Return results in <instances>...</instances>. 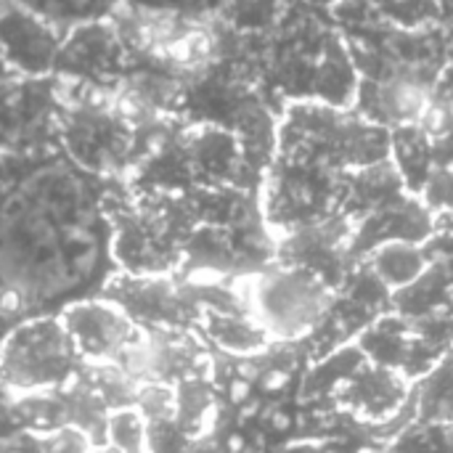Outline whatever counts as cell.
Returning a JSON list of instances; mask_svg holds the SVG:
<instances>
[{
    "mask_svg": "<svg viewBox=\"0 0 453 453\" xmlns=\"http://www.w3.org/2000/svg\"><path fill=\"white\" fill-rule=\"evenodd\" d=\"M252 42L244 58L279 111L289 101L353 106L358 69L324 3L292 0L271 29L252 32Z\"/></svg>",
    "mask_w": 453,
    "mask_h": 453,
    "instance_id": "6da1fadb",
    "label": "cell"
},
{
    "mask_svg": "<svg viewBox=\"0 0 453 453\" xmlns=\"http://www.w3.org/2000/svg\"><path fill=\"white\" fill-rule=\"evenodd\" d=\"M93 212L72 180L45 178L5 223V260L19 287L40 295L74 287L93 265Z\"/></svg>",
    "mask_w": 453,
    "mask_h": 453,
    "instance_id": "7a4b0ae2",
    "label": "cell"
},
{
    "mask_svg": "<svg viewBox=\"0 0 453 453\" xmlns=\"http://www.w3.org/2000/svg\"><path fill=\"white\" fill-rule=\"evenodd\" d=\"M276 154H295L332 170H350L390 157V130L353 106L289 101L279 117Z\"/></svg>",
    "mask_w": 453,
    "mask_h": 453,
    "instance_id": "3957f363",
    "label": "cell"
},
{
    "mask_svg": "<svg viewBox=\"0 0 453 453\" xmlns=\"http://www.w3.org/2000/svg\"><path fill=\"white\" fill-rule=\"evenodd\" d=\"M247 308L273 342L308 337L324 319L334 289L308 268L268 263L265 268L236 279Z\"/></svg>",
    "mask_w": 453,
    "mask_h": 453,
    "instance_id": "277c9868",
    "label": "cell"
},
{
    "mask_svg": "<svg viewBox=\"0 0 453 453\" xmlns=\"http://www.w3.org/2000/svg\"><path fill=\"white\" fill-rule=\"evenodd\" d=\"M340 175L342 170L321 162L276 154L260 180V207L268 228L279 236L337 212Z\"/></svg>",
    "mask_w": 453,
    "mask_h": 453,
    "instance_id": "5b68a950",
    "label": "cell"
},
{
    "mask_svg": "<svg viewBox=\"0 0 453 453\" xmlns=\"http://www.w3.org/2000/svg\"><path fill=\"white\" fill-rule=\"evenodd\" d=\"M77 348L64 321L37 319L16 329L0 353V380L19 393L61 388L74 369Z\"/></svg>",
    "mask_w": 453,
    "mask_h": 453,
    "instance_id": "8992f818",
    "label": "cell"
},
{
    "mask_svg": "<svg viewBox=\"0 0 453 453\" xmlns=\"http://www.w3.org/2000/svg\"><path fill=\"white\" fill-rule=\"evenodd\" d=\"M276 260L308 268L337 289L356 265L353 223L345 215L332 212L324 220L284 231L276 236Z\"/></svg>",
    "mask_w": 453,
    "mask_h": 453,
    "instance_id": "52a82bcc",
    "label": "cell"
},
{
    "mask_svg": "<svg viewBox=\"0 0 453 453\" xmlns=\"http://www.w3.org/2000/svg\"><path fill=\"white\" fill-rule=\"evenodd\" d=\"M438 228V218L419 194L403 191L353 226L356 260L385 242H427Z\"/></svg>",
    "mask_w": 453,
    "mask_h": 453,
    "instance_id": "ba28073f",
    "label": "cell"
},
{
    "mask_svg": "<svg viewBox=\"0 0 453 453\" xmlns=\"http://www.w3.org/2000/svg\"><path fill=\"white\" fill-rule=\"evenodd\" d=\"M435 88H438L435 82L417 80V77H380V80L361 77L356 88L353 109L388 130L417 125Z\"/></svg>",
    "mask_w": 453,
    "mask_h": 453,
    "instance_id": "9c48e42d",
    "label": "cell"
},
{
    "mask_svg": "<svg viewBox=\"0 0 453 453\" xmlns=\"http://www.w3.org/2000/svg\"><path fill=\"white\" fill-rule=\"evenodd\" d=\"M0 48L8 64L27 74H40L56 66L61 40L53 24L27 8L0 11Z\"/></svg>",
    "mask_w": 453,
    "mask_h": 453,
    "instance_id": "30bf717a",
    "label": "cell"
},
{
    "mask_svg": "<svg viewBox=\"0 0 453 453\" xmlns=\"http://www.w3.org/2000/svg\"><path fill=\"white\" fill-rule=\"evenodd\" d=\"M64 326L72 334L77 353L90 358H111L135 342V326L130 319L109 305L85 303L74 305L64 316Z\"/></svg>",
    "mask_w": 453,
    "mask_h": 453,
    "instance_id": "8fae6325",
    "label": "cell"
},
{
    "mask_svg": "<svg viewBox=\"0 0 453 453\" xmlns=\"http://www.w3.org/2000/svg\"><path fill=\"white\" fill-rule=\"evenodd\" d=\"M409 191L395 162L390 157L377 159L372 165L350 167L342 170L340 175V199H337V212L345 215L353 226L382 207L385 202L395 199L398 194Z\"/></svg>",
    "mask_w": 453,
    "mask_h": 453,
    "instance_id": "7c38bea8",
    "label": "cell"
},
{
    "mask_svg": "<svg viewBox=\"0 0 453 453\" xmlns=\"http://www.w3.org/2000/svg\"><path fill=\"white\" fill-rule=\"evenodd\" d=\"M64 138L77 162L90 170H106L127 154V127L98 111H77L66 127Z\"/></svg>",
    "mask_w": 453,
    "mask_h": 453,
    "instance_id": "4fadbf2b",
    "label": "cell"
},
{
    "mask_svg": "<svg viewBox=\"0 0 453 453\" xmlns=\"http://www.w3.org/2000/svg\"><path fill=\"white\" fill-rule=\"evenodd\" d=\"M125 48L119 37L96 21L80 24L77 32L61 45L56 66L88 80H106L122 69Z\"/></svg>",
    "mask_w": 453,
    "mask_h": 453,
    "instance_id": "5bb4252c",
    "label": "cell"
},
{
    "mask_svg": "<svg viewBox=\"0 0 453 453\" xmlns=\"http://www.w3.org/2000/svg\"><path fill=\"white\" fill-rule=\"evenodd\" d=\"M453 292V268L443 257H433V263L406 287L393 292V311L409 319L446 313Z\"/></svg>",
    "mask_w": 453,
    "mask_h": 453,
    "instance_id": "9a60e30c",
    "label": "cell"
},
{
    "mask_svg": "<svg viewBox=\"0 0 453 453\" xmlns=\"http://www.w3.org/2000/svg\"><path fill=\"white\" fill-rule=\"evenodd\" d=\"M364 260L395 292L411 284L433 263V252L427 242H385L372 252H366Z\"/></svg>",
    "mask_w": 453,
    "mask_h": 453,
    "instance_id": "2e32d148",
    "label": "cell"
},
{
    "mask_svg": "<svg viewBox=\"0 0 453 453\" xmlns=\"http://www.w3.org/2000/svg\"><path fill=\"white\" fill-rule=\"evenodd\" d=\"M390 159L395 162L406 188L419 194L435 167L433 138L419 125H403L390 130Z\"/></svg>",
    "mask_w": 453,
    "mask_h": 453,
    "instance_id": "e0dca14e",
    "label": "cell"
},
{
    "mask_svg": "<svg viewBox=\"0 0 453 453\" xmlns=\"http://www.w3.org/2000/svg\"><path fill=\"white\" fill-rule=\"evenodd\" d=\"M414 422L453 425V350L414 382Z\"/></svg>",
    "mask_w": 453,
    "mask_h": 453,
    "instance_id": "ac0fdd59",
    "label": "cell"
},
{
    "mask_svg": "<svg viewBox=\"0 0 453 453\" xmlns=\"http://www.w3.org/2000/svg\"><path fill=\"white\" fill-rule=\"evenodd\" d=\"M48 114V96L40 85L0 90V141L29 133Z\"/></svg>",
    "mask_w": 453,
    "mask_h": 453,
    "instance_id": "d6986e66",
    "label": "cell"
},
{
    "mask_svg": "<svg viewBox=\"0 0 453 453\" xmlns=\"http://www.w3.org/2000/svg\"><path fill=\"white\" fill-rule=\"evenodd\" d=\"M53 27H80L106 16L119 0H16Z\"/></svg>",
    "mask_w": 453,
    "mask_h": 453,
    "instance_id": "ffe728a7",
    "label": "cell"
},
{
    "mask_svg": "<svg viewBox=\"0 0 453 453\" xmlns=\"http://www.w3.org/2000/svg\"><path fill=\"white\" fill-rule=\"evenodd\" d=\"M422 202L430 207V212L438 220L453 218V165H435L430 178L425 180L419 191Z\"/></svg>",
    "mask_w": 453,
    "mask_h": 453,
    "instance_id": "44dd1931",
    "label": "cell"
},
{
    "mask_svg": "<svg viewBox=\"0 0 453 453\" xmlns=\"http://www.w3.org/2000/svg\"><path fill=\"white\" fill-rule=\"evenodd\" d=\"M149 419L138 409H122L109 419V435L122 449H141L146 443Z\"/></svg>",
    "mask_w": 453,
    "mask_h": 453,
    "instance_id": "7402d4cb",
    "label": "cell"
},
{
    "mask_svg": "<svg viewBox=\"0 0 453 453\" xmlns=\"http://www.w3.org/2000/svg\"><path fill=\"white\" fill-rule=\"evenodd\" d=\"M138 11H157V13H178V16H210L220 11L223 0H130Z\"/></svg>",
    "mask_w": 453,
    "mask_h": 453,
    "instance_id": "603a6c76",
    "label": "cell"
},
{
    "mask_svg": "<svg viewBox=\"0 0 453 453\" xmlns=\"http://www.w3.org/2000/svg\"><path fill=\"white\" fill-rule=\"evenodd\" d=\"M5 74V56H3V48H0V77Z\"/></svg>",
    "mask_w": 453,
    "mask_h": 453,
    "instance_id": "cb8c5ba5",
    "label": "cell"
},
{
    "mask_svg": "<svg viewBox=\"0 0 453 453\" xmlns=\"http://www.w3.org/2000/svg\"><path fill=\"white\" fill-rule=\"evenodd\" d=\"M449 313L453 316V292H451V300H449Z\"/></svg>",
    "mask_w": 453,
    "mask_h": 453,
    "instance_id": "d4e9b609",
    "label": "cell"
},
{
    "mask_svg": "<svg viewBox=\"0 0 453 453\" xmlns=\"http://www.w3.org/2000/svg\"><path fill=\"white\" fill-rule=\"evenodd\" d=\"M319 3H324V5H329V3H334V0H319Z\"/></svg>",
    "mask_w": 453,
    "mask_h": 453,
    "instance_id": "484cf974",
    "label": "cell"
}]
</instances>
